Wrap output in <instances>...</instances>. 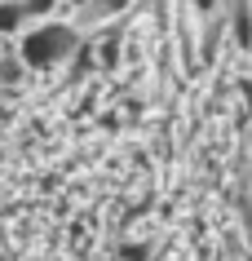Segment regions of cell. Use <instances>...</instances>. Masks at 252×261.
Wrapping results in <instances>:
<instances>
[{
    "label": "cell",
    "mask_w": 252,
    "mask_h": 261,
    "mask_svg": "<svg viewBox=\"0 0 252 261\" xmlns=\"http://www.w3.org/2000/svg\"><path fill=\"white\" fill-rule=\"evenodd\" d=\"M84 36L67 14L58 18H40V22H31L22 36H18V58L27 62V71H53L62 62H71L75 54H84Z\"/></svg>",
    "instance_id": "cell-1"
},
{
    "label": "cell",
    "mask_w": 252,
    "mask_h": 261,
    "mask_svg": "<svg viewBox=\"0 0 252 261\" xmlns=\"http://www.w3.org/2000/svg\"><path fill=\"white\" fill-rule=\"evenodd\" d=\"M27 27H31L27 9H22L18 0H0V40H18Z\"/></svg>",
    "instance_id": "cell-3"
},
{
    "label": "cell",
    "mask_w": 252,
    "mask_h": 261,
    "mask_svg": "<svg viewBox=\"0 0 252 261\" xmlns=\"http://www.w3.org/2000/svg\"><path fill=\"white\" fill-rule=\"evenodd\" d=\"M230 261H239V257H230Z\"/></svg>",
    "instance_id": "cell-6"
},
{
    "label": "cell",
    "mask_w": 252,
    "mask_h": 261,
    "mask_svg": "<svg viewBox=\"0 0 252 261\" xmlns=\"http://www.w3.org/2000/svg\"><path fill=\"white\" fill-rule=\"evenodd\" d=\"M128 9H133V0H75L67 9V18L84 31V36H98V31H106V22L124 18Z\"/></svg>",
    "instance_id": "cell-2"
},
{
    "label": "cell",
    "mask_w": 252,
    "mask_h": 261,
    "mask_svg": "<svg viewBox=\"0 0 252 261\" xmlns=\"http://www.w3.org/2000/svg\"><path fill=\"white\" fill-rule=\"evenodd\" d=\"M22 9H27L31 22H40V18H58V14H67V0H18Z\"/></svg>",
    "instance_id": "cell-4"
},
{
    "label": "cell",
    "mask_w": 252,
    "mask_h": 261,
    "mask_svg": "<svg viewBox=\"0 0 252 261\" xmlns=\"http://www.w3.org/2000/svg\"><path fill=\"white\" fill-rule=\"evenodd\" d=\"M151 257V244H124L120 248V261H146Z\"/></svg>",
    "instance_id": "cell-5"
}]
</instances>
